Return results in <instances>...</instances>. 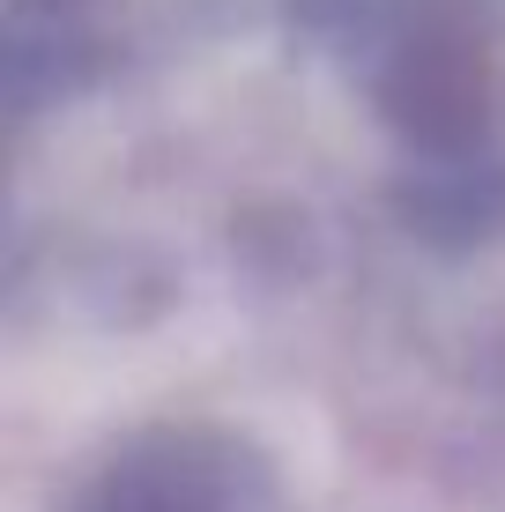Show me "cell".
Segmentation results:
<instances>
[{"label": "cell", "mask_w": 505, "mask_h": 512, "mask_svg": "<svg viewBox=\"0 0 505 512\" xmlns=\"http://www.w3.org/2000/svg\"><path fill=\"white\" fill-rule=\"evenodd\" d=\"M372 119L431 186L424 216H505V0H305Z\"/></svg>", "instance_id": "1"}, {"label": "cell", "mask_w": 505, "mask_h": 512, "mask_svg": "<svg viewBox=\"0 0 505 512\" xmlns=\"http://www.w3.org/2000/svg\"><path fill=\"white\" fill-rule=\"evenodd\" d=\"M260 461L216 423H156L134 431L90 483L67 498V512H253Z\"/></svg>", "instance_id": "2"}]
</instances>
